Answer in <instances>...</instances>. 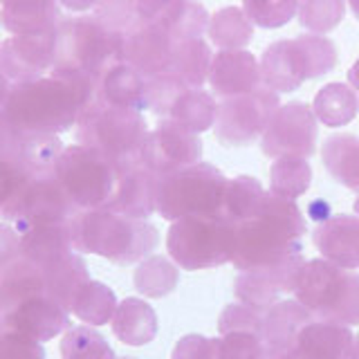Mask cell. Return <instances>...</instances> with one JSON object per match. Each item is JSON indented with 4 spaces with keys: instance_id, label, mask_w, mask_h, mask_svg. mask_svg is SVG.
Instances as JSON below:
<instances>
[{
    "instance_id": "cell-1",
    "label": "cell",
    "mask_w": 359,
    "mask_h": 359,
    "mask_svg": "<svg viewBox=\"0 0 359 359\" xmlns=\"http://www.w3.org/2000/svg\"><path fill=\"white\" fill-rule=\"evenodd\" d=\"M95 97L97 83L90 76L67 67H54L41 79L14 83L3 117L16 133L61 135L76 126Z\"/></svg>"
},
{
    "instance_id": "cell-2",
    "label": "cell",
    "mask_w": 359,
    "mask_h": 359,
    "mask_svg": "<svg viewBox=\"0 0 359 359\" xmlns=\"http://www.w3.org/2000/svg\"><path fill=\"white\" fill-rule=\"evenodd\" d=\"M233 258L241 272L269 267L303 252L308 224L299 205L267 191L265 205L256 218L233 224Z\"/></svg>"
},
{
    "instance_id": "cell-3",
    "label": "cell",
    "mask_w": 359,
    "mask_h": 359,
    "mask_svg": "<svg viewBox=\"0 0 359 359\" xmlns=\"http://www.w3.org/2000/svg\"><path fill=\"white\" fill-rule=\"evenodd\" d=\"M76 252L97 254L115 265H133L155 252L160 231L144 218H130L112 209H81L70 220Z\"/></svg>"
},
{
    "instance_id": "cell-4",
    "label": "cell",
    "mask_w": 359,
    "mask_h": 359,
    "mask_svg": "<svg viewBox=\"0 0 359 359\" xmlns=\"http://www.w3.org/2000/svg\"><path fill=\"white\" fill-rule=\"evenodd\" d=\"M294 299L314 319L341 325H359V274L344 269L325 258H314L301 265Z\"/></svg>"
},
{
    "instance_id": "cell-5",
    "label": "cell",
    "mask_w": 359,
    "mask_h": 359,
    "mask_svg": "<svg viewBox=\"0 0 359 359\" xmlns=\"http://www.w3.org/2000/svg\"><path fill=\"white\" fill-rule=\"evenodd\" d=\"M123 61V34L106 25L99 16L61 18L56 25L54 67L81 72L99 88L112 65Z\"/></svg>"
},
{
    "instance_id": "cell-6",
    "label": "cell",
    "mask_w": 359,
    "mask_h": 359,
    "mask_svg": "<svg viewBox=\"0 0 359 359\" xmlns=\"http://www.w3.org/2000/svg\"><path fill=\"white\" fill-rule=\"evenodd\" d=\"M149 123L140 110L112 106L95 97L76 121V144L106 155L119 166L140 162Z\"/></svg>"
},
{
    "instance_id": "cell-7",
    "label": "cell",
    "mask_w": 359,
    "mask_h": 359,
    "mask_svg": "<svg viewBox=\"0 0 359 359\" xmlns=\"http://www.w3.org/2000/svg\"><path fill=\"white\" fill-rule=\"evenodd\" d=\"M236 227L220 213H200L175 220L166 233V250L173 263L189 272L211 269L233 258Z\"/></svg>"
},
{
    "instance_id": "cell-8",
    "label": "cell",
    "mask_w": 359,
    "mask_h": 359,
    "mask_svg": "<svg viewBox=\"0 0 359 359\" xmlns=\"http://www.w3.org/2000/svg\"><path fill=\"white\" fill-rule=\"evenodd\" d=\"M229 180L209 162L180 168L157 180L155 211L164 220H180L200 213H220Z\"/></svg>"
},
{
    "instance_id": "cell-9",
    "label": "cell",
    "mask_w": 359,
    "mask_h": 359,
    "mask_svg": "<svg viewBox=\"0 0 359 359\" xmlns=\"http://www.w3.org/2000/svg\"><path fill=\"white\" fill-rule=\"evenodd\" d=\"M121 166L88 146H65L54 175L72 205L81 209H106L119 182Z\"/></svg>"
},
{
    "instance_id": "cell-10",
    "label": "cell",
    "mask_w": 359,
    "mask_h": 359,
    "mask_svg": "<svg viewBox=\"0 0 359 359\" xmlns=\"http://www.w3.org/2000/svg\"><path fill=\"white\" fill-rule=\"evenodd\" d=\"M76 207L65 196L56 175H34L5 207H0V218L11 222L16 231L36 224H61L76 216Z\"/></svg>"
},
{
    "instance_id": "cell-11",
    "label": "cell",
    "mask_w": 359,
    "mask_h": 359,
    "mask_svg": "<svg viewBox=\"0 0 359 359\" xmlns=\"http://www.w3.org/2000/svg\"><path fill=\"white\" fill-rule=\"evenodd\" d=\"M278 106V93L265 86L252 90V93L222 99L218 104L216 121H213V135L222 146L250 144L256 137H263Z\"/></svg>"
},
{
    "instance_id": "cell-12",
    "label": "cell",
    "mask_w": 359,
    "mask_h": 359,
    "mask_svg": "<svg viewBox=\"0 0 359 359\" xmlns=\"http://www.w3.org/2000/svg\"><path fill=\"white\" fill-rule=\"evenodd\" d=\"M317 115L303 101L278 106L261 137V151L267 157H308L317 151Z\"/></svg>"
},
{
    "instance_id": "cell-13",
    "label": "cell",
    "mask_w": 359,
    "mask_h": 359,
    "mask_svg": "<svg viewBox=\"0 0 359 359\" xmlns=\"http://www.w3.org/2000/svg\"><path fill=\"white\" fill-rule=\"evenodd\" d=\"M200 157L202 142L198 140V135L171 119H162L155 130H149L146 135L140 151V164L157 177H162L198 164Z\"/></svg>"
},
{
    "instance_id": "cell-14",
    "label": "cell",
    "mask_w": 359,
    "mask_h": 359,
    "mask_svg": "<svg viewBox=\"0 0 359 359\" xmlns=\"http://www.w3.org/2000/svg\"><path fill=\"white\" fill-rule=\"evenodd\" d=\"M56 63V27L41 34L9 36L0 43V67L11 83H25L50 74Z\"/></svg>"
},
{
    "instance_id": "cell-15",
    "label": "cell",
    "mask_w": 359,
    "mask_h": 359,
    "mask_svg": "<svg viewBox=\"0 0 359 359\" xmlns=\"http://www.w3.org/2000/svg\"><path fill=\"white\" fill-rule=\"evenodd\" d=\"M70 328V312L48 294H34L0 314V332H16L41 344Z\"/></svg>"
},
{
    "instance_id": "cell-16",
    "label": "cell",
    "mask_w": 359,
    "mask_h": 359,
    "mask_svg": "<svg viewBox=\"0 0 359 359\" xmlns=\"http://www.w3.org/2000/svg\"><path fill=\"white\" fill-rule=\"evenodd\" d=\"M303 263H306L303 254H297L276 265L241 272L233 283L236 299L245 306L267 312L280 297L294 290V280Z\"/></svg>"
},
{
    "instance_id": "cell-17",
    "label": "cell",
    "mask_w": 359,
    "mask_h": 359,
    "mask_svg": "<svg viewBox=\"0 0 359 359\" xmlns=\"http://www.w3.org/2000/svg\"><path fill=\"white\" fill-rule=\"evenodd\" d=\"M175 48L173 36L160 25L144 22L123 32V63H130L144 76L162 74Z\"/></svg>"
},
{
    "instance_id": "cell-18",
    "label": "cell",
    "mask_w": 359,
    "mask_h": 359,
    "mask_svg": "<svg viewBox=\"0 0 359 359\" xmlns=\"http://www.w3.org/2000/svg\"><path fill=\"white\" fill-rule=\"evenodd\" d=\"M258 65H261L263 86L274 90V93H294L303 81L310 79L306 52H303L297 39L267 45Z\"/></svg>"
},
{
    "instance_id": "cell-19",
    "label": "cell",
    "mask_w": 359,
    "mask_h": 359,
    "mask_svg": "<svg viewBox=\"0 0 359 359\" xmlns=\"http://www.w3.org/2000/svg\"><path fill=\"white\" fill-rule=\"evenodd\" d=\"M209 83L218 97L227 99L261 88V65L247 50H220L213 54Z\"/></svg>"
},
{
    "instance_id": "cell-20",
    "label": "cell",
    "mask_w": 359,
    "mask_h": 359,
    "mask_svg": "<svg viewBox=\"0 0 359 359\" xmlns=\"http://www.w3.org/2000/svg\"><path fill=\"white\" fill-rule=\"evenodd\" d=\"M355 337L348 325L312 319L299 330L290 353L297 359H351Z\"/></svg>"
},
{
    "instance_id": "cell-21",
    "label": "cell",
    "mask_w": 359,
    "mask_h": 359,
    "mask_svg": "<svg viewBox=\"0 0 359 359\" xmlns=\"http://www.w3.org/2000/svg\"><path fill=\"white\" fill-rule=\"evenodd\" d=\"M157 177L149 168L140 162H133L121 166L119 182L115 189L110 205L106 209H112L117 213L130 218H144L149 220L155 211V196H157Z\"/></svg>"
},
{
    "instance_id": "cell-22",
    "label": "cell",
    "mask_w": 359,
    "mask_h": 359,
    "mask_svg": "<svg viewBox=\"0 0 359 359\" xmlns=\"http://www.w3.org/2000/svg\"><path fill=\"white\" fill-rule=\"evenodd\" d=\"M314 247L321 252L325 261L344 269L359 267V218L357 216H330L319 222L312 231Z\"/></svg>"
},
{
    "instance_id": "cell-23",
    "label": "cell",
    "mask_w": 359,
    "mask_h": 359,
    "mask_svg": "<svg viewBox=\"0 0 359 359\" xmlns=\"http://www.w3.org/2000/svg\"><path fill=\"white\" fill-rule=\"evenodd\" d=\"M59 0H3L0 22L14 36L54 29L61 20Z\"/></svg>"
},
{
    "instance_id": "cell-24",
    "label": "cell",
    "mask_w": 359,
    "mask_h": 359,
    "mask_svg": "<svg viewBox=\"0 0 359 359\" xmlns=\"http://www.w3.org/2000/svg\"><path fill=\"white\" fill-rule=\"evenodd\" d=\"M97 97L112 106L144 112L149 108V76H144L130 63H117L101 76Z\"/></svg>"
},
{
    "instance_id": "cell-25",
    "label": "cell",
    "mask_w": 359,
    "mask_h": 359,
    "mask_svg": "<svg viewBox=\"0 0 359 359\" xmlns=\"http://www.w3.org/2000/svg\"><path fill=\"white\" fill-rule=\"evenodd\" d=\"M314 317L294 301H276L263 317V341L272 353H285L294 344L299 330Z\"/></svg>"
},
{
    "instance_id": "cell-26",
    "label": "cell",
    "mask_w": 359,
    "mask_h": 359,
    "mask_svg": "<svg viewBox=\"0 0 359 359\" xmlns=\"http://www.w3.org/2000/svg\"><path fill=\"white\" fill-rule=\"evenodd\" d=\"M110 325L112 334L126 346L151 344L157 337V330H160L153 306H149L144 299L137 297H128L119 303Z\"/></svg>"
},
{
    "instance_id": "cell-27",
    "label": "cell",
    "mask_w": 359,
    "mask_h": 359,
    "mask_svg": "<svg viewBox=\"0 0 359 359\" xmlns=\"http://www.w3.org/2000/svg\"><path fill=\"white\" fill-rule=\"evenodd\" d=\"M20 233V252L36 265H48L63 258L65 254L76 252L70 236V222L61 224H36L18 231Z\"/></svg>"
},
{
    "instance_id": "cell-28",
    "label": "cell",
    "mask_w": 359,
    "mask_h": 359,
    "mask_svg": "<svg viewBox=\"0 0 359 359\" xmlns=\"http://www.w3.org/2000/svg\"><path fill=\"white\" fill-rule=\"evenodd\" d=\"M43 276H45V294L52 297L56 303H61L67 312H70L79 290L90 280L88 265L79 252H70L63 258H59V261L43 265Z\"/></svg>"
},
{
    "instance_id": "cell-29",
    "label": "cell",
    "mask_w": 359,
    "mask_h": 359,
    "mask_svg": "<svg viewBox=\"0 0 359 359\" xmlns=\"http://www.w3.org/2000/svg\"><path fill=\"white\" fill-rule=\"evenodd\" d=\"M213 52L205 39L177 41L168 67L162 74H168L184 88H202L209 79Z\"/></svg>"
},
{
    "instance_id": "cell-30",
    "label": "cell",
    "mask_w": 359,
    "mask_h": 359,
    "mask_svg": "<svg viewBox=\"0 0 359 359\" xmlns=\"http://www.w3.org/2000/svg\"><path fill=\"white\" fill-rule=\"evenodd\" d=\"M34 294H45L43 267L20 256L0 272V314Z\"/></svg>"
},
{
    "instance_id": "cell-31",
    "label": "cell",
    "mask_w": 359,
    "mask_h": 359,
    "mask_svg": "<svg viewBox=\"0 0 359 359\" xmlns=\"http://www.w3.org/2000/svg\"><path fill=\"white\" fill-rule=\"evenodd\" d=\"M209 14L198 0H166L164 7L151 20L173 36V41L202 39L209 27Z\"/></svg>"
},
{
    "instance_id": "cell-32",
    "label": "cell",
    "mask_w": 359,
    "mask_h": 359,
    "mask_svg": "<svg viewBox=\"0 0 359 359\" xmlns=\"http://www.w3.org/2000/svg\"><path fill=\"white\" fill-rule=\"evenodd\" d=\"M63 142L59 135H25L14 130V151L16 160L25 166V171L34 175H52L54 166L63 153Z\"/></svg>"
},
{
    "instance_id": "cell-33",
    "label": "cell",
    "mask_w": 359,
    "mask_h": 359,
    "mask_svg": "<svg viewBox=\"0 0 359 359\" xmlns=\"http://www.w3.org/2000/svg\"><path fill=\"white\" fill-rule=\"evenodd\" d=\"M321 160L337 182L359 191V137L348 133L332 135L321 146Z\"/></svg>"
},
{
    "instance_id": "cell-34",
    "label": "cell",
    "mask_w": 359,
    "mask_h": 359,
    "mask_svg": "<svg viewBox=\"0 0 359 359\" xmlns=\"http://www.w3.org/2000/svg\"><path fill=\"white\" fill-rule=\"evenodd\" d=\"M312 110L317 119L328 128H339L351 123L359 112V95L348 83L323 86L312 101Z\"/></svg>"
},
{
    "instance_id": "cell-35",
    "label": "cell",
    "mask_w": 359,
    "mask_h": 359,
    "mask_svg": "<svg viewBox=\"0 0 359 359\" xmlns=\"http://www.w3.org/2000/svg\"><path fill=\"white\" fill-rule=\"evenodd\" d=\"M216 112H218V104L207 90L189 88L175 97V101L166 112V119H171L180 123V126H184L187 130L198 135V133L213 128Z\"/></svg>"
},
{
    "instance_id": "cell-36",
    "label": "cell",
    "mask_w": 359,
    "mask_h": 359,
    "mask_svg": "<svg viewBox=\"0 0 359 359\" xmlns=\"http://www.w3.org/2000/svg\"><path fill=\"white\" fill-rule=\"evenodd\" d=\"M265 198L267 191L258 180L250 175H238L227 182V191H224V202H222V216L231 224L252 220L261 213Z\"/></svg>"
},
{
    "instance_id": "cell-37",
    "label": "cell",
    "mask_w": 359,
    "mask_h": 359,
    "mask_svg": "<svg viewBox=\"0 0 359 359\" xmlns=\"http://www.w3.org/2000/svg\"><path fill=\"white\" fill-rule=\"evenodd\" d=\"M207 34L220 50H245L254 39V22L241 7H222L211 14Z\"/></svg>"
},
{
    "instance_id": "cell-38",
    "label": "cell",
    "mask_w": 359,
    "mask_h": 359,
    "mask_svg": "<svg viewBox=\"0 0 359 359\" xmlns=\"http://www.w3.org/2000/svg\"><path fill=\"white\" fill-rule=\"evenodd\" d=\"M133 283L140 294L146 299H162L168 297L180 283V269L166 256H146L140 261L137 269L133 274Z\"/></svg>"
},
{
    "instance_id": "cell-39",
    "label": "cell",
    "mask_w": 359,
    "mask_h": 359,
    "mask_svg": "<svg viewBox=\"0 0 359 359\" xmlns=\"http://www.w3.org/2000/svg\"><path fill=\"white\" fill-rule=\"evenodd\" d=\"M117 306L119 303H117L115 292L106 283H101V280L90 278L74 297L70 312L79 321H83L88 325H104L112 321Z\"/></svg>"
},
{
    "instance_id": "cell-40",
    "label": "cell",
    "mask_w": 359,
    "mask_h": 359,
    "mask_svg": "<svg viewBox=\"0 0 359 359\" xmlns=\"http://www.w3.org/2000/svg\"><path fill=\"white\" fill-rule=\"evenodd\" d=\"M312 168L306 157H276L269 168V191L274 196L294 200L310 189Z\"/></svg>"
},
{
    "instance_id": "cell-41",
    "label": "cell",
    "mask_w": 359,
    "mask_h": 359,
    "mask_svg": "<svg viewBox=\"0 0 359 359\" xmlns=\"http://www.w3.org/2000/svg\"><path fill=\"white\" fill-rule=\"evenodd\" d=\"M63 359H119L106 341V337L93 325H74L63 332L61 339Z\"/></svg>"
},
{
    "instance_id": "cell-42",
    "label": "cell",
    "mask_w": 359,
    "mask_h": 359,
    "mask_svg": "<svg viewBox=\"0 0 359 359\" xmlns=\"http://www.w3.org/2000/svg\"><path fill=\"white\" fill-rule=\"evenodd\" d=\"M297 14L301 27L312 34H328L344 20L346 0H301Z\"/></svg>"
},
{
    "instance_id": "cell-43",
    "label": "cell",
    "mask_w": 359,
    "mask_h": 359,
    "mask_svg": "<svg viewBox=\"0 0 359 359\" xmlns=\"http://www.w3.org/2000/svg\"><path fill=\"white\" fill-rule=\"evenodd\" d=\"M301 0H243V11L263 29L283 27L297 16Z\"/></svg>"
},
{
    "instance_id": "cell-44",
    "label": "cell",
    "mask_w": 359,
    "mask_h": 359,
    "mask_svg": "<svg viewBox=\"0 0 359 359\" xmlns=\"http://www.w3.org/2000/svg\"><path fill=\"white\" fill-rule=\"evenodd\" d=\"M218 359H278V353L269 351L261 334L238 330L220 334Z\"/></svg>"
},
{
    "instance_id": "cell-45",
    "label": "cell",
    "mask_w": 359,
    "mask_h": 359,
    "mask_svg": "<svg viewBox=\"0 0 359 359\" xmlns=\"http://www.w3.org/2000/svg\"><path fill=\"white\" fill-rule=\"evenodd\" d=\"M263 317L265 312L256 310L252 306H245V303H231L222 312H220V319H218V332L220 334H227V332H256L261 334L263 332Z\"/></svg>"
},
{
    "instance_id": "cell-46",
    "label": "cell",
    "mask_w": 359,
    "mask_h": 359,
    "mask_svg": "<svg viewBox=\"0 0 359 359\" xmlns=\"http://www.w3.org/2000/svg\"><path fill=\"white\" fill-rule=\"evenodd\" d=\"M29 177L32 175L25 171V166L16 160L14 151L9 149L7 153L0 155V207H5L7 202L22 189V184H25Z\"/></svg>"
},
{
    "instance_id": "cell-47",
    "label": "cell",
    "mask_w": 359,
    "mask_h": 359,
    "mask_svg": "<svg viewBox=\"0 0 359 359\" xmlns=\"http://www.w3.org/2000/svg\"><path fill=\"white\" fill-rule=\"evenodd\" d=\"M0 359H45V348L29 337L0 332Z\"/></svg>"
},
{
    "instance_id": "cell-48",
    "label": "cell",
    "mask_w": 359,
    "mask_h": 359,
    "mask_svg": "<svg viewBox=\"0 0 359 359\" xmlns=\"http://www.w3.org/2000/svg\"><path fill=\"white\" fill-rule=\"evenodd\" d=\"M218 341L205 334H184L171 353V359H218Z\"/></svg>"
},
{
    "instance_id": "cell-49",
    "label": "cell",
    "mask_w": 359,
    "mask_h": 359,
    "mask_svg": "<svg viewBox=\"0 0 359 359\" xmlns=\"http://www.w3.org/2000/svg\"><path fill=\"white\" fill-rule=\"evenodd\" d=\"M20 256V233L11 224L0 222V272Z\"/></svg>"
},
{
    "instance_id": "cell-50",
    "label": "cell",
    "mask_w": 359,
    "mask_h": 359,
    "mask_svg": "<svg viewBox=\"0 0 359 359\" xmlns=\"http://www.w3.org/2000/svg\"><path fill=\"white\" fill-rule=\"evenodd\" d=\"M59 3L70 9V11H76V14H81V11H90V9H97L101 0H59Z\"/></svg>"
},
{
    "instance_id": "cell-51",
    "label": "cell",
    "mask_w": 359,
    "mask_h": 359,
    "mask_svg": "<svg viewBox=\"0 0 359 359\" xmlns=\"http://www.w3.org/2000/svg\"><path fill=\"white\" fill-rule=\"evenodd\" d=\"M11 142H14V130L9 128V123L5 121V117L0 115V155L11 149Z\"/></svg>"
},
{
    "instance_id": "cell-52",
    "label": "cell",
    "mask_w": 359,
    "mask_h": 359,
    "mask_svg": "<svg viewBox=\"0 0 359 359\" xmlns=\"http://www.w3.org/2000/svg\"><path fill=\"white\" fill-rule=\"evenodd\" d=\"M310 218L319 220V222L328 220L330 218V205H328V202H323V200L312 202V205H310Z\"/></svg>"
},
{
    "instance_id": "cell-53",
    "label": "cell",
    "mask_w": 359,
    "mask_h": 359,
    "mask_svg": "<svg viewBox=\"0 0 359 359\" xmlns=\"http://www.w3.org/2000/svg\"><path fill=\"white\" fill-rule=\"evenodd\" d=\"M11 88H14V83H11V79L5 74L3 67H0V115H3V110H5V104L9 99Z\"/></svg>"
},
{
    "instance_id": "cell-54",
    "label": "cell",
    "mask_w": 359,
    "mask_h": 359,
    "mask_svg": "<svg viewBox=\"0 0 359 359\" xmlns=\"http://www.w3.org/2000/svg\"><path fill=\"white\" fill-rule=\"evenodd\" d=\"M348 83H351L359 95V59L351 65V70H348Z\"/></svg>"
},
{
    "instance_id": "cell-55",
    "label": "cell",
    "mask_w": 359,
    "mask_h": 359,
    "mask_svg": "<svg viewBox=\"0 0 359 359\" xmlns=\"http://www.w3.org/2000/svg\"><path fill=\"white\" fill-rule=\"evenodd\" d=\"M348 5H351V9H353L355 18L359 20V0H348Z\"/></svg>"
},
{
    "instance_id": "cell-56",
    "label": "cell",
    "mask_w": 359,
    "mask_h": 359,
    "mask_svg": "<svg viewBox=\"0 0 359 359\" xmlns=\"http://www.w3.org/2000/svg\"><path fill=\"white\" fill-rule=\"evenodd\" d=\"M351 359H359V334L355 337V344H353V357Z\"/></svg>"
},
{
    "instance_id": "cell-57",
    "label": "cell",
    "mask_w": 359,
    "mask_h": 359,
    "mask_svg": "<svg viewBox=\"0 0 359 359\" xmlns=\"http://www.w3.org/2000/svg\"><path fill=\"white\" fill-rule=\"evenodd\" d=\"M355 213H357V218H359V198L355 200Z\"/></svg>"
},
{
    "instance_id": "cell-58",
    "label": "cell",
    "mask_w": 359,
    "mask_h": 359,
    "mask_svg": "<svg viewBox=\"0 0 359 359\" xmlns=\"http://www.w3.org/2000/svg\"><path fill=\"white\" fill-rule=\"evenodd\" d=\"M119 359H135V357H119Z\"/></svg>"
},
{
    "instance_id": "cell-59",
    "label": "cell",
    "mask_w": 359,
    "mask_h": 359,
    "mask_svg": "<svg viewBox=\"0 0 359 359\" xmlns=\"http://www.w3.org/2000/svg\"><path fill=\"white\" fill-rule=\"evenodd\" d=\"M0 3H3V0H0Z\"/></svg>"
}]
</instances>
